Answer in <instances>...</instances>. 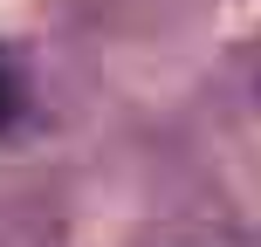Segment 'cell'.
Wrapping results in <instances>:
<instances>
[{"instance_id": "1", "label": "cell", "mask_w": 261, "mask_h": 247, "mask_svg": "<svg viewBox=\"0 0 261 247\" xmlns=\"http://www.w3.org/2000/svg\"><path fill=\"white\" fill-rule=\"evenodd\" d=\"M21 117V69H14V55L0 48V130Z\"/></svg>"}]
</instances>
